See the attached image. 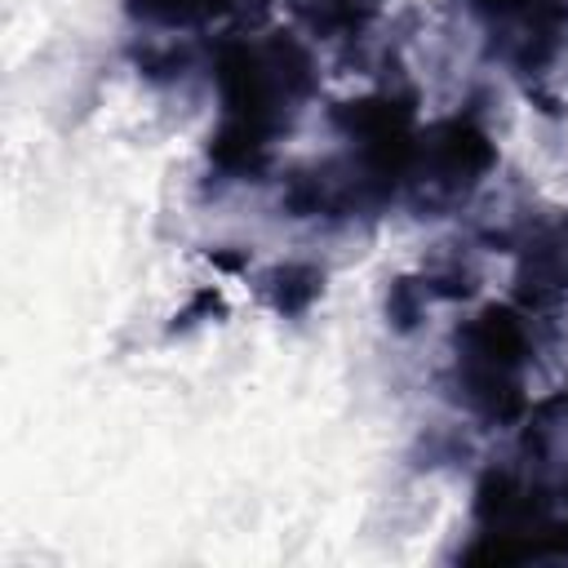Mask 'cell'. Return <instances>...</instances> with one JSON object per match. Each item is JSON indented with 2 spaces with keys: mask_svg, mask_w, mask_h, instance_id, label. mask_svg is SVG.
<instances>
[{
  "mask_svg": "<svg viewBox=\"0 0 568 568\" xmlns=\"http://www.w3.org/2000/svg\"><path fill=\"white\" fill-rule=\"evenodd\" d=\"M488 53L524 80L555 67L568 44V0H479Z\"/></svg>",
  "mask_w": 568,
  "mask_h": 568,
  "instance_id": "cell-5",
  "label": "cell"
},
{
  "mask_svg": "<svg viewBox=\"0 0 568 568\" xmlns=\"http://www.w3.org/2000/svg\"><path fill=\"white\" fill-rule=\"evenodd\" d=\"M257 293L275 315H306L324 293V271L311 262H275L257 280Z\"/></svg>",
  "mask_w": 568,
  "mask_h": 568,
  "instance_id": "cell-7",
  "label": "cell"
},
{
  "mask_svg": "<svg viewBox=\"0 0 568 568\" xmlns=\"http://www.w3.org/2000/svg\"><path fill=\"white\" fill-rule=\"evenodd\" d=\"M240 0H124V13L142 27L160 31H200L217 18H226Z\"/></svg>",
  "mask_w": 568,
  "mask_h": 568,
  "instance_id": "cell-8",
  "label": "cell"
},
{
  "mask_svg": "<svg viewBox=\"0 0 568 568\" xmlns=\"http://www.w3.org/2000/svg\"><path fill=\"white\" fill-rule=\"evenodd\" d=\"M515 302L524 311H550L568 302V217L541 222L524 235L515 262Z\"/></svg>",
  "mask_w": 568,
  "mask_h": 568,
  "instance_id": "cell-6",
  "label": "cell"
},
{
  "mask_svg": "<svg viewBox=\"0 0 568 568\" xmlns=\"http://www.w3.org/2000/svg\"><path fill=\"white\" fill-rule=\"evenodd\" d=\"M302 22L315 31V36H355L364 31L386 0H288Z\"/></svg>",
  "mask_w": 568,
  "mask_h": 568,
  "instance_id": "cell-9",
  "label": "cell"
},
{
  "mask_svg": "<svg viewBox=\"0 0 568 568\" xmlns=\"http://www.w3.org/2000/svg\"><path fill=\"white\" fill-rule=\"evenodd\" d=\"M537 355L532 311L519 302H488L453 328L448 342V390L484 426L524 422L528 373Z\"/></svg>",
  "mask_w": 568,
  "mask_h": 568,
  "instance_id": "cell-3",
  "label": "cell"
},
{
  "mask_svg": "<svg viewBox=\"0 0 568 568\" xmlns=\"http://www.w3.org/2000/svg\"><path fill=\"white\" fill-rule=\"evenodd\" d=\"M493 169L497 142L488 138V129L466 111L439 115L430 124H417L399 200H408L417 217H448L470 204Z\"/></svg>",
  "mask_w": 568,
  "mask_h": 568,
  "instance_id": "cell-4",
  "label": "cell"
},
{
  "mask_svg": "<svg viewBox=\"0 0 568 568\" xmlns=\"http://www.w3.org/2000/svg\"><path fill=\"white\" fill-rule=\"evenodd\" d=\"M328 124L342 146L333 155L297 164L280 191V209L288 217L351 222L395 204L404 195V173L417 138L413 93L377 89L333 102Z\"/></svg>",
  "mask_w": 568,
  "mask_h": 568,
  "instance_id": "cell-2",
  "label": "cell"
},
{
  "mask_svg": "<svg viewBox=\"0 0 568 568\" xmlns=\"http://www.w3.org/2000/svg\"><path fill=\"white\" fill-rule=\"evenodd\" d=\"M217 124L209 164L222 178H262L320 89L315 53L293 31L222 36L213 44Z\"/></svg>",
  "mask_w": 568,
  "mask_h": 568,
  "instance_id": "cell-1",
  "label": "cell"
}]
</instances>
